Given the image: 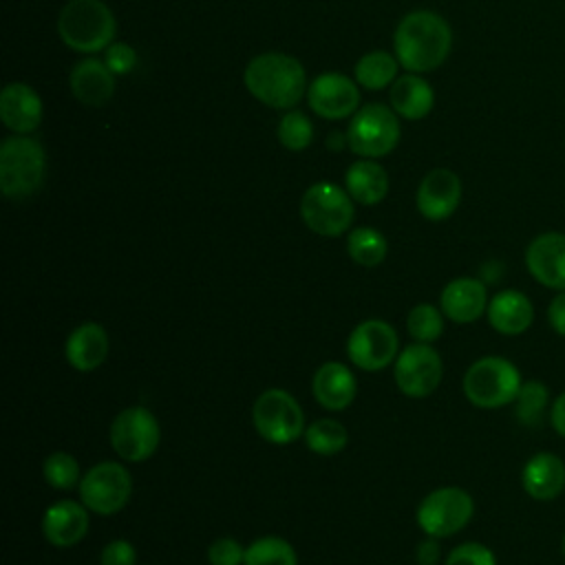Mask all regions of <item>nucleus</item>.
Here are the masks:
<instances>
[{
    "instance_id": "nucleus-1",
    "label": "nucleus",
    "mask_w": 565,
    "mask_h": 565,
    "mask_svg": "<svg viewBox=\"0 0 565 565\" xmlns=\"http://www.w3.org/2000/svg\"><path fill=\"white\" fill-rule=\"evenodd\" d=\"M397 62L413 73L437 68L450 53L452 31L448 22L433 11H413L395 29Z\"/></svg>"
},
{
    "instance_id": "nucleus-2",
    "label": "nucleus",
    "mask_w": 565,
    "mask_h": 565,
    "mask_svg": "<svg viewBox=\"0 0 565 565\" xmlns=\"http://www.w3.org/2000/svg\"><path fill=\"white\" fill-rule=\"evenodd\" d=\"M243 79L247 90L271 108H294L305 93V68L285 53L256 55L245 66Z\"/></svg>"
},
{
    "instance_id": "nucleus-3",
    "label": "nucleus",
    "mask_w": 565,
    "mask_h": 565,
    "mask_svg": "<svg viewBox=\"0 0 565 565\" xmlns=\"http://www.w3.org/2000/svg\"><path fill=\"white\" fill-rule=\"evenodd\" d=\"M115 29V15L102 0H71L57 18L60 38L66 46L79 53L108 49Z\"/></svg>"
},
{
    "instance_id": "nucleus-4",
    "label": "nucleus",
    "mask_w": 565,
    "mask_h": 565,
    "mask_svg": "<svg viewBox=\"0 0 565 565\" xmlns=\"http://www.w3.org/2000/svg\"><path fill=\"white\" fill-rule=\"evenodd\" d=\"M521 384V373L508 358L486 355L468 366L463 395L477 408H501L516 399Z\"/></svg>"
},
{
    "instance_id": "nucleus-5",
    "label": "nucleus",
    "mask_w": 565,
    "mask_h": 565,
    "mask_svg": "<svg viewBox=\"0 0 565 565\" xmlns=\"http://www.w3.org/2000/svg\"><path fill=\"white\" fill-rule=\"evenodd\" d=\"M46 157L42 146L29 137H9L0 148V188L7 199L31 196L44 179Z\"/></svg>"
},
{
    "instance_id": "nucleus-6",
    "label": "nucleus",
    "mask_w": 565,
    "mask_h": 565,
    "mask_svg": "<svg viewBox=\"0 0 565 565\" xmlns=\"http://www.w3.org/2000/svg\"><path fill=\"white\" fill-rule=\"evenodd\" d=\"M256 433L276 446L291 444L305 435V413L296 397L282 388L263 391L252 408Z\"/></svg>"
},
{
    "instance_id": "nucleus-7",
    "label": "nucleus",
    "mask_w": 565,
    "mask_h": 565,
    "mask_svg": "<svg viewBox=\"0 0 565 565\" xmlns=\"http://www.w3.org/2000/svg\"><path fill=\"white\" fill-rule=\"evenodd\" d=\"M475 514L472 497L457 486H444L428 492L415 512L417 525L426 536L446 539L463 530Z\"/></svg>"
},
{
    "instance_id": "nucleus-8",
    "label": "nucleus",
    "mask_w": 565,
    "mask_h": 565,
    "mask_svg": "<svg viewBox=\"0 0 565 565\" xmlns=\"http://www.w3.org/2000/svg\"><path fill=\"white\" fill-rule=\"evenodd\" d=\"M353 199L333 183H313L300 201L305 225L320 236H340L353 223Z\"/></svg>"
},
{
    "instance_id": "nucleus-9",
    "label": "nucleus",
    "mask_w": 565,
    "mask_h": 565,
    "mask_svg": "<svg viewBox=\"0 0 565 565\" xmlns=\"http://www.w3.org/2000/svg\"><path fill=\"white\" fill-rule=\"evenodd\" d=\"M347 141L349 148L364 159L384 157L399 141V121L388 106L366 104L353 113Z\"/></svg>"
},
{
    "instance_id": "nucleus-10",
    "label": "nucleus",
    "mask_w": 565,
    "mask_h": 565,
    "mask_svg": "<svg viewBox=\"0 0 565 565\" xmlns=\"http://www.w3.org/2000/svg\"><path fill=\"white\" fill-rule=\"evenodd\" d=\"M161 441V428L152 411L146 406H128L115 415L110 424L113 450L124 461H146Z\"/></svg>"
},
{
    "instance_id": "nucleus-11",
    "label": "nucleus",
    "mask_w": 565,
    "mask_h": 565,
    "mask_svg": "<svg viewBox=\"0 0 565 565\" xmlns=\"http://www.w3.org/2000/svg\"><path fill=\"white\" fill-rule=\"evenodd\" d=\"M132 492L130 472L117 461H99L79 481L82 503L102 516L115 514L126 508Z\"/></svg>"
},
{
    "instance_id": "nucleus-12",
    "label": "nucleus",
    "mask_w": 565,
    "mask_h": 565,
    "mask_svg": "<svg viewBox=\"0 0 565 565\" xmlns=\"http://www.w3.org/2000/svg\"><path fill=\"white\" fill-rule=\"evenodd\" d=\"M444 375L441 355L424 342L408 344L393 362V377L397 388L413 399L428 397L437 391Z\"/></svg>"
},
{
    "instance_id": "nucleus-13",
    "label": "nucleus",
    "mask_w": 565,
    "mask_h": 565,
    "mask_svg": "<svg viewBox=\"0 0 565 565\" xmlns=\"http://www.w3.org/2000/svg\"><path fill=\"white\" fill-rule=\"evenodd\" d=\"M397 349V331L377 318L360 322L347 340V355L362 371L386 369L391 362H395Z\"/></svg>"
},
{
    "instance_id": "nucleus-14",
    "label": "nucleus",
    "mask_w": 565,
    "mask_h": 565,
    "mask_svg": "<svg viewBox=\"0 0 565 565\" xmlns=\"http://www.w3.org/2000/svg\"><path fill=\"white\" fill-rule=\"evenodd\" d=\"M309 106L324 119H342L358 110L360 90L355 82L342 73L318 75L307 93Z\"/></svg>"
},
{
    "instance_id": "nucleus-15",
    "label": "nucleus",
    "mask_w": 565,
    "mask_h": 565,
    "mask_svg": "<svg viewBox=\"0 0 565 565\" xmlns=\"http://www.w3.org/2000/svg\"><path fill=\"white\" fill-rule=\"evenodd\" d=\"M525 267L547 289H565V234L543 232L525 249Z\"/></svg>"
},
{
    "instance_id": "nucleus-16",
    "label": "nucleus",
    "mask_w": 565,
    "mask_h": 565,
    "mask_svg": "<svg viewBox=\"0 0 565 565\" xmlns=\"http://www.w3.org/2000/svg\"><path fill=\"white\" fill-rule=\"evenodd\" d=\"M417 210L428 221H446L461 201V181L448 168L430 170L417 188Z\"/></svg>"
},
{
    "instance_id": "nucleus-17",
    "label": "nucleus",
    "mask_w": 565,
    "mask_h": 565,
    "mask_svg": "<svg viewBox=\"0 0 565 565\" xmlns=\"http://www.w3.org/2000/svg\"><path fill=\"white\" fill-rule=\"evenodd\" d=\"M488 302L486 285L470 276L450 280L439 296V309L457 324H470L479 320L486 313Z\"/></svg>"
},
{
    "instance_id": "nucleus-18",
    "label": "nucleus",
    "mask_w": 565,
    "mask_h": 565,
    "mask_svg": "<svg viewBox=\"0 0 565 565\" xmlns=\"http://www.w3.org/2000/svg\"><path fill=\"white\" fill-rule=\"evenodd\" d=\"M88 532V508L64 499L46 508L42 516V534L55 547L77 545Z\"/></svg>"
},
{
    "instance_id": "nucleus-19",
    "label": "nucleus",
    "mask_w": 565,
    "mask_h": 565,
    "mask_svg": "<svg viewBox=\"0 0 565 565\" xmlns=\"http://www.w3.org/2000/svg\"><path fill=\"white\" fill-rule=\"evenodd\" d=\"M108 349H110V340L106 329L99 322L88 320L68 333L64 344V355L75 371L86 373V371L99 369L106 362Z\"/></svg>"
},
{
    "instance_id": "nucleus-20",
    "label": "nucleus",
    "mask_w": 565,
    "mask_h": 565,
    "mask_svg": "<svg viewBox=\"0 0 565 565\" xmlns=\"http://www.w3.org/2000/svg\"><path fill=\"white\" fill-rule=\"evenodd\" d=\"M316 402L327 411H344L353 404L358 384L353 371L342 362H324L311 380Z\"/></svg>"
},
{
    "instance_id": "nucleus-21",
    "label": "nucleus",
    "mask_w": 565,
    "mask_h": 565,
    "mask_svg": "<svg viewBox=\"0 0 565 565\" xmlns=\"http://www.w3.org/2000/svg\"><path fill=\"white\" fill-rule=\"evenodd\" d=\"M523 490L536 501H552L565 490V463L554 452L532 455L521 470Z\"/></svg>"
},
{
    "instance_id": "nucleus-22",
    "label": "nucleus",
    "mask_w": 565,
    "mask_h": 565,
    "mask_svg": "<svg viewBox=\"0 0 565 565\" xmlns=\"http://www.w3.org/2000/svg\"><path fill=\"white\" fill-rule=\"evenodd\" d=\"M0 117L13 132L26 135L40 126L42 99L29 84L13 82L0 95Z\"/></svg>"
},
{
    "instance_id": "nucleus-23",
    "label": "nucleus",
    "mask_w": 565,
    "mask_h": 565,
    "mask_svg": "<svg viewBox=\"0 0 565 565\" xmlns=\"http://www.w3.org/2000/svg\"><path fill=\"white\" fill-rule=\"evenodd\" d=\"M486 316L497 333L519 335L532 327L534 307L525 294L516 289H503L494 298H490Z\"/></svg>"
},
{
    "instance_id": "nucleus-24",
    "label": "nucleus",
    "mask_w": 565,
    "mask_h": 565,
    "mask_svg": "<svg viewBox=\"0 0 565 565\" xmlns=\"http://www.w3.org/2000/svg\"><path fill=\"white\" fill-rule=\"evenodd\" d=\"M71 90L84 106H104L115 93V77L106 62L82 60L71 71Z\"/></svg>"
},
{
    "instance_id": "nucleus-25",
    "label": "nucleus",
    "mask_w": 565,
    "mask_h": 565,
    "mask_svg": "<svg viewBox=\"0 0 565 565\" xmlns=\"http://www.w3.org/2000/svg\"><path fill=\"white\" fill-rule=\"evenodd\" d=\"M388 99L393 110L404 119H422L430 113L435 104V93L424 77H419L417 73H408L395 79Z\"/></svg>"
},
{
    "instance_id": "nucleus-26",
    "label": "nucleus",
    "mask_w": 565,
    "mask_h": 565,
    "mask_svg": "<svg viewBox=\"0 0 565 565\" xmlns=\"http://www.w3.org/2000/svg\"><path fill=\"white\" fill-rule=\"evenodd\" d=\"M344 183H347V192L351 194V199L362 205H375L388 192L386 170L371 159L351 163L344 174Z\"/></svg>"
},
{
    "instance_id": "nucleus-27",
    "label": "nucleus",
    "mask_w": 565,
    "mask_h": 565,
    "mask_svg": "<svg viewBox=\"0 0 565 565\" xmlns=\"http://www.w3.org/2000/svg\"><path fill=\"white\" fill-rule=\"evenodd\" d=\"M397 60L386 51L364 53L355 64V79L369 90H382L397 75Z\"/></svg>"
},
{
    "instance_id": "nucleus-28",
    "label": "nucleus",
    "mask_w": 565,
    "mask_h": 565,
    "mask_svg": "<svg viewBox=\"0 0 565 565\" xmlns=\"http://www.w3.org/2000/svg\"><path fill=\"white\" fill-rule=\"evenodd\" d=\"M347 441H349L347 428L340 422L329 419V417L316 419L305 430L307 448L316 455H322V457H331V455L342 452L347 448Z\"/></svg>"
},
{
    "instance_id": "nucleus-29",
    "label": "nucleus",
    "mask_w": 565,
    "mask_h": 565,
    "mask_svg": "<svg viewBox=\"0 0 565 565\" xmlns=\"http://www.w3.org/2000/svg\"><path fill=\"white\" fill-rule=\"evenodd\" d=\"M349 256L362 267H375L386 258L388 243L373 227H355L347 236Z\"/></svg>"
},
{
    "instance_id": "nucleus-30",
    "label": "nucleus",
    "mask_w": 565,
    "mask_h": 565,
    "mask_svg": "<svg viewBox=\"0 0 565 565\" xmlns=\"http://www.w3.org/2000/svg\"><path fill=\"white\" fill-rule=\"evenodd\" d=\"M243 565H298V556L282 536H260L245 547Z\"/></svg>"
},
{
    "instance_id": "nucleus-31",
    "label": "nucleus",
    "mask_w": 565,
    "mask_h": 565,
    "mask_svg": "<svg viewBox=\"0 0 565 565\" xmlns=\"http://www.w3.org/2000/svg\"><path fill=\"white\" fill-rule=\"evenodd\" d=\"M550 404V391L541 380H525L514 399V415L523 426L541 424Z\"/></svg>"
},
{
    "instance_id": "nucleus-32",
    "label": "nucleus",
    "mask_w": 565,
    "mask_h": 565,
    "mask_svg": "<svg viewBox=\"0 0 565 565\" xmlns=\"http://www.w3.org/2000/svg\"><path fill=\"white\" fill-rule=\"evenodd\" d=\"M406 327L415 342L433 344L444 333V311L435 305L419 302L408 311Z\"/></svg>"
},
{
    "instance_id": "nucleus-33",
    "label": "nucleus",
    "mask_w": 565,
    "mask_h": 565,
    "mask_svg": "<svg viewBox=\"0 0 565 565\" xmlns=\"http://www.w3.org/2000/svg\"><path fill=\"white\" fill-rule=\"evenodd\" d=\"M42 475H44V481L51 488H57V490H71V488L79 486V481H82L77 459L68 452H62V450L51 452L44 459Z\"/></svg>"
},
{
    "instance_id": "nucleus-34",
    "label": "nucleus",
    "mask_w": 565,
    "mask_h": 565,
    "mask_svg": "<svg viewBox=\"0 0 565 565\" xmlns=\"http://www.w3.org/2000/svg\"><path fill=\"white\" fill-rule=\"evenodd\" d=\"M278 141L289 150H305L313 141V126L307 115L289 110L278 121Z\"/></svg>"
},
{
    "instance_id": "nucleus-35",
    "label": "nucleus",
    "mask_w": 565,
    "mask_h": 565,
    "mask_svg": "<svg viewBox=\"0 0 565 565\" xmlns=\"http://www.w3.org/2000/svg\"><path fill=\"white\" fill-rule=\"evenodd\" d=\"M444 565H497V558H494V552L483 543L468 541L452 547Z\"/></svg>"
},
{
    "instance_id": "nucleus-36",
    "label": "nucleus",
    "mask_w": 565,
    "mask_h": 565,
    "mask_svg": "<svg viewBox=\"0 0 565 565\" xmlns=\"http://www.w3.org/2000/svg\"><path fill=\"white\" fill-rule=\"evenodd\" d=\"M243 561H245V547L232 536H221L207 547L210 565H243Z\"/></svg>"
},
{
    "instance_id": "nucleus-37",
    "label": "nucleus",
    "mask_w": 565,
    "mask_h": 565,
    "mask_svg": "<svg viewBox=\"0 0 565 565\" xmlns=\"http://www.w3.org/2000/svg\"><path fill=\"white\" fill-rule=\"evenodd\" d=\"M106 66L110 68L113 75H126L135 68L137 64V53L130 44H124V42H117V44H110L106 49Z\"/></svg>"
},
{
    "instance_id": "nucleus-38",
    "label": "nucleus",
    "mask_w": 565,
    "mask_h": 565,
    "mask_svg": "<svg viewBox=\"0 0 565 565\" xmlns=\"http://www.w3.org/2000/svg\"><path fill=\"white\" fill-rule=\"evenodd\" d=\"M135 563H137V552L132 543H128L126 539H115L106 543L99 556V565H135Z\"/></svg>"
},
{
    "instance_id": "nucleus-39",
    "label": "nucleus",
    "mask_w": 565,
    "mask_h": 565,
    "mask_svg": "<svg viewBox=\"0 0 565 565\" xmlns=\"http://www.w3.org/2000/svg\"><path fill=\"white\" fill-rule=\"evenodd\" d=\"M547 322L550 327L565 338V289L558 291L552 300H550V307H547Z\"/></svg>"
},
{
    "instance_id": "nucleus-40",
    "label": "nucleus",
    "mask_w": 565,
    "mask_h": 565,
    "mask_svg": "<svg viewBox=\"0 0 565 565\" xmlns=\"http://www.w3.org/2000/svg\"><path fill=\"white\" fill-rule=\"evenodd\" d=\"M439 541L435 536H428L424 539L417 550H415V556H417V565H437L439 561Z\"/></svg>"
},
{
    "instance_id": "nucleus-41",
    "label": "nucleus",
    "mask_w": 565,
    "mask_h": 565,
    "mask_svg": "<svg viewBox=\"0 0 565 565\" xmlns=\"http://www.w3.org/2000/svg\"><path fill=\"white\" fill-rule=\"evenodd\" d=\"M550 424L561 437H565V391L554 399L550 408Z\"/></svg>"
},
{
    "instance_id": "nucleus-42",
    "label": "nucleus",
    "mask_w": 565,
    "mask_h": 565,
    "mask_svg": "<svg viewBox=\"0 0 565 565\" xmlns=\"http://www.w3.org/2000/svg\"><path fill=\"white\" fill-rule=\"evenodd\" d=\"M563 556H565V534H563Z\"/></svg>"
}]
</instances>
